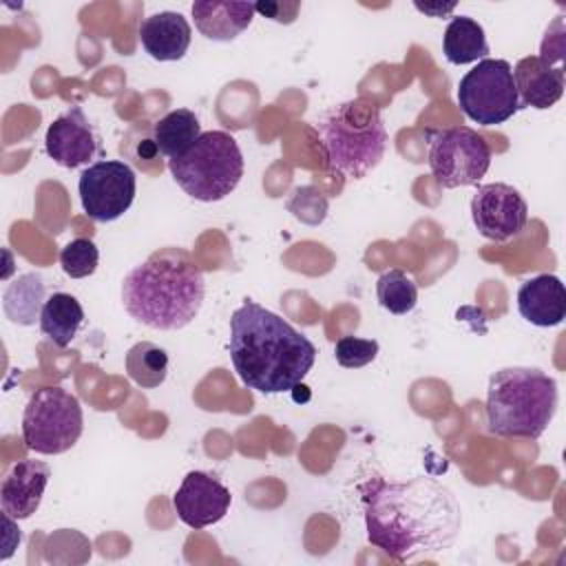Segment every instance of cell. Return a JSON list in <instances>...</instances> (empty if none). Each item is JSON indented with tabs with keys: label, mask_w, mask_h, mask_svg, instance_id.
<instances>
[{
	"label": "cell",
	"mask_w": 566,
	"mask_h": 566,
	"mask_svg": "<svg viewBox=\"0 0 566 566\" xmlns=\"http://www.w3.org/2000/svg\"><path fill=\"white\" fill-rule=\"evenodd\" d=\"M46 155L62 168H77L88 164L99 153V137L84 115L82 106H71L55 117L44 137Z\"/></svg>",
	"instance_id": "4fadbf2b"
},
{
	"label": "cell",
	"mask_w": 566,
	"mask_h": 566,
	"mask_svg": "<svg viewBox=\"0 0 566 566\" xmlns=\"http://www.w3.org/2000/svg\"><path fill=\"white\" fill-rule=\"evenodd\" d=\"M77 190L84 212L93 221L106 223L119 219L133 206L137 177L122 159H99L80 175Z\"/></svg>",
	"instance_id": "30bf717a"
},
{
	"label": "cell",
	"mask_w": 566,
	"mask_h": 566,
	"mask_svg": "<svg viewBox=\"0 0 566 566\" xmlns=\"http://www.w3.org/2000/svg\"><path fill=\"white\" fill-rule=\"evenodd\" d=\"M442 51L451 64H471L489 55V42L478 20L453 15L442 35Z\"/></svg>",
	"instance_id": "44dd1931"
},
{
	"label": "cell",
	"mask_w": 566,
	"mask_h": 566,
	"mask_svg": "<svg viewBox=\"0 0 566 566\" xmlns=\"http://www.w3.org/2000/svg\"><path fill=\"white\" fill-rule=\"evenodd\" d=\"M124 365H126V374L135 385L144 389H155L166 380L168 354L159 345L142 340L126 352Z\"/></svg>",
	"instance_id": "603a6c76"
},
{
	"label": "cell",
	"mask_w": 566,
	"mask_h": 566,
	"mask_svg": "<svg viewBox=\"0 0 566 566\" xmlns=\"http://www.w3.org/2000/svg\"><path fill=\"white\" fill-rule=\"evenodd\" d=\"M314 128L327 166L349 179H360L374 170L387 150L380 108L363 97L332 106L316 119Z\"/></svg>",
	"instance_id": "5b68a950"
},
{
	"label": "cell",
	"mask_w": 566,
	"mask_h": 566,
	"mask_svg": "<svg viewBox=\"0 0 566 566\" xmlns=\"http://www.w3.org/2000/svg\"><path fill=\"white\" fill-rule=\"evenodd\" d=\"M427 161L442 188L475 186L491 166V146L469 126L427 130Z\"/></svg>",
	"instance_id": "ba28073f"
},
{
	"label": "cell",
	"mask_w": 566,
	"mask_h": 566,
	"mask_svg": "<svg viewBox=\"0 0 566 566\" xmlns=\"http://www.w3.org/2000/svg\"><path fill=\"white\" fill-rule=\"evenodd\" d=\"M46 303V285L38 272L20 274L11 281L2 294V310L15 325H33L40 321Z\"/></svg>",
	"instance_id": "d6986e66"
},
{
	"label": "cell",
	"mask_w": 566,
	"mask_h": 566,
	"mask_svg": "<svg viewBox=\"0 0 566 566\" xmlns=\"http://www.w3.org/2000/svg\"><path fill=\"white\" fill-rule=\"evenodd\" d=\"M230 491L203 471L186 473L181 486L172 495L177 517L190 528H206L226 517L230 509Z\"/></svg>",
	"instance_id": "7c38bea8"
},
{
	"label": "cell",
	"mask_w": 566,
	"mask_h": 566,
	"mask_svg": "<svg viewBox=\"0 0 566 566\" xmlns=\"http://www.w3.org/2000/svg\"><path fill=\"white\" fill-rule=\"evenodd\" d=\"M192 40L188 20L177 11H159L142 20L139 42L157 62H177L186 55Z\"/></svg>",
	"instance_id": "e0dca14e"
},
{
	"label": "cell",
	"mask_w": 566,
	"mask_h": 566,
	"mask_svg": "<svg viewBox=\"0 0 566 566\" xmlns=\"http://www.w3.org/2000/svg\"><path fill=\"white\" fill-rule=\"evenodd\" d=\"M84 323V310L73 294L55 292L46 298L40 314L42 334L57 347H69Z\"/></svg>",
	"instance_id": "ffe728a7"
},
{
	"label": "cell",
	"mask_w": 566,
	"mask_h": 566,
	"mask_svg": "<svg viewBox=\"0 0 566 566\" xmlns=\"http://www.w3.org/2000/svg\"><path fill=\"white\" fill-rule=\"evenodd\" d=\"M376 296L380 307L400 316L416 307L418 285L402 270H387L376 281Z\"/></svg>",
	"instance_id": "cb8c5ba5"
},
{
	"label": "cell",
	"mask_w": 566,
	"mask_h": 566,
	"mask_svg": "<svg viewBox=\"0 0 566 566\" xmlns=\"http://www.w3.org/2000/svg\"><path fill=\"white\" fill-rule=\"evenodd\" d=\"M520 108L537 111L551 108L564 95V66L553 64L539 55L522 57L513 69Z\"/></svg>",
	"instance_id": "9a60e30c"
},
{
	"label": "cell",
	"mask_w": 566,
	"mask_h": 566,
	"mask_svg": "<svg viewBox=\"0 0 566 566\" xmlns=\"http://www.w3.org/2000/svg\"><path fill=\"white\" fill-rule=\"evenodd\" d=\"M471 219L484 239L502 243L524 230L528 206L522 192L509 184H482L471 199Z\"/></svg>",
	"instance_id": "8fae6325"
},
{
	"label": "cell",
	"mask_w": 566,
	"mask_h": 566,
	"mask_svg": "<svg viewBox=\"0 0 566 566\" xmlns=\"http://www.w3.org/2000/svg\"><path fill=\"white\" fill-rule=\"evenodd\" d=\"M49 478H51V469L42 460H33V458L18 460L4 473L0 484L2 513L11 515L13 520L31 517L40 509Z\"/></svg>",
	"instance_id": "5bb4252c"
},
{
	"label": "cell",
	"mask_w": 566,
	"mask_h": 566,
	"mask_svg": "<svg viewBox=\"0 0 566 566\" xmlns=\"http://www.w3.org/2000/svg\"><path fill=\"white\" fill-rule=\"evenodd\" d=\"M199 117L188 108H175L155 124L153 144L161 155L175 159L184 155L199 139Z\"/></svg>",
	"instance_id": "7402d4cb"
},
{
	"label": "cell",
	"mask_w": 566,
	"mask_h": 566,
	"mask_svg": "<svg viewBox=\"0 0 566 566\" xmlns=\"http://www.w3.org/2000/svg\"><path fill=\"white\" fill-rule=\"evenodd\" d=\"M197 31L212 42H230L241 35L254 18L256 7L250 2L199 0L190 7Z\"/></svg>",
	"instance_id": "ac0fdd59"
},
{
	"label": "cell",
	"mask_w": 566,
	"mask_h": 566,
	"mask_svg": "<svg viewBox=\"0 0 566 566\" xmlns=\"http://www.w3.org/2000/svg\"><path fill=\"white\" fill-rule=\"evenodd\" d=\"M84 429V413L77 396L64 387L35 389L24 407L22 440L29 451L60 455L75 447Z\"/></svg>",
	"instance_id": "52a82bcc"
},
{
	"label": "cell",
	"mask_w": 566,
	"mask_h": 566,
	"mask_svg": "<svg viewBox=\"0 0 566 566\" xmlns=\"http://www.w3.org/2000/svg\"><path fill=\"white\" fill-rule=\"evenodd\" d=\"M206 296V279L184 248H159L122 281L124 310L142 325L175 332L195 321Z\"/></svg>",
	"instance_id": "3957f363"
},
{
	"label": "cell",
	"mask_w": 566,
	"mask_h": 566,
	"mask_svg": "<svg viewBox=\"0 0 566 566\" xmlns=\"http://www.w3.org/2000/svg\"><path fill=\"white\" fill-rule=\"evenodd\" d=\"M378 340L358 338V336H340L334 345L336 363L345 369H358L369 365L378 356Z\"/></svg>",
	"instance_id": "484cf974"
},
{
	"label": "cell",
	"mask_w": 566,
	"mask_h": 566,
	"mask_svg": "<svg viewBox=\"0 0 566 566\" xmlns=\"http://www.w3.org/2000/svg\"><path fill=\"white\" fill-rule=\"evenodd\" d=\"M517 312L537 327H555L566 316V290L555 274H537L517 290Z\"/></svg>",
	"instance_id": "2e32d148"
},
{
	"label": "cell",
	"mask_w": 566,
	"mask_h": 566,
	"mask_svg": "<svg viewBox=\"0 0 566 566\" xmlns=\"http://www.w3.org/2000/svg\"><path fill=\"white\" fill-rule=\"evenodd\" d=\"M4 515V553H2V559H9L11 557V553H13V548L20 544V528H15L13 526V517L11 515H7V513H2Z\"/></svg>",
	"instance_id": "4316f807"
},
{
	"label": "cell",
	"mask_w": 566,
	"mask_h": 566,
	"mask_svg": "<svg viewBox=\"0 0 566 566\" xmlns=\"http://www.w3.org/2000/svg\"><path fill=\"white\" fill-rule=\"evenodd\" d=\"M99 250L91 239H73L60 250V265L71 279H86L97 270Z\"/></svg>",
	"instance_id": "d4e9b609"
},
{
	"label": "cell",
	"mask_w": 566,
	"mask_h": 566,
	"mask_svg": "<svg viewBox=\"0 0 566 566\" xmlns=\"http://www.w3.org/2000/svg\"><path fill=\"white\" fill-rule=\"evenodd\" d=\"M557 411V382L537 367H504L486 385V427L502 438H539Z\"/></svg>",
	"instance_id": "277c9868"
},
{
	"label": "cell",
	"mask_w": 566,
	"mask_h": 566,
	"mask_svg": "<svg viewBox=\"0 0 566 566\" xmlns=\"http://www.w3.org/2000/svg\"><path fill=\"white\" fill-rule=\"evenodd\" d=\"M458 104L480 126H495L511 119L520 111L513 66L506 60H480L460 80Z\"/></svg>",
	"instance_id": "9c48e42d"
},
{
	"label": "cell",
	"mask_w": 566,
	"mask_h": 566,
	"mask_svg": "<svg viewBox=\"0 0 566 566\" xmlns=\"http://www.w3.org/2000/svg\"><path fill=\"white\" fill-rule=\"evenodd\" d=\"M363 506L367 539L398 562L451 548L462 526L458 500L431 478H374L363 486Z\"/></svg>",
	"instance_id": "6da1fadb"
},
{
	"label": "cell",
	"mask_w": 566,
	"mask_h": 566,
	"mask_svg": "<svg viewBox=\"0 0 566 566\" xmlns=\"http://www.w3.org/2000/svg\"><path fill=\"white\" fill-rule=\"evenodd\" d=\"M172 179L197 201L226 199L243 177V155L237 139L226 130L201 133L179 157L168 161Z\"/></svg>",
	"instance_id": "8992f818"
},
{
	"label": "cell",
	"mask_w": 566,
	"mask_h": 566,
	"mask_svg": "<svg viewBox=\"0 0 566 566\" xmlns=\"http://www.w3.org/2000/svg\"><path fill=\"white\" fill-rule=\"evenodd\" d=\"M228 349L239 380L261 394L298 387L318 354L305 334L250 298L232 312Z\"/></svg>",
	"instance_id": "7a4b0ae2"
}]
</instances>
